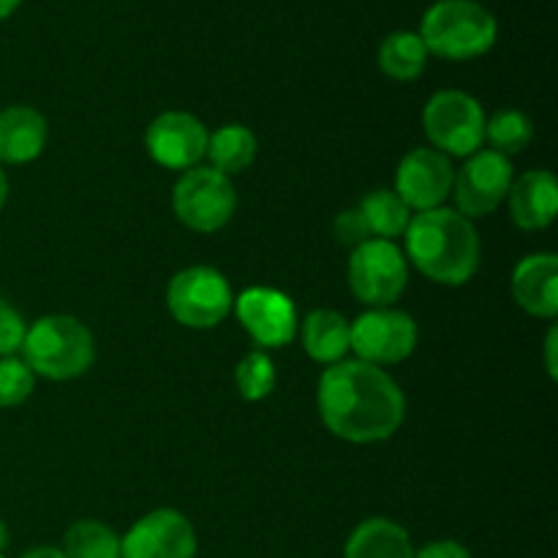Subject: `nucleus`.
<instances>
[{
	"mask_svg": "<svg viewBox=\"0 0 558 558\" xmlns=\"http://www.w3.org/2000/svg\"><path fill=\"white\" fill-rule=\"evenodd\" d=\"M22 0H0V20H5V16L14 14L16 9H20Z\"/></svg>",
	"mask_w": 558,
	"mask_h": 558,
	"instance_id": "nucleus-32",
	"label": "nucleus"
},
{
	"mask_svg": "<svg viewBox=\"0 0 558 558\" xmlns=\"http://www.w3.org/2000/svg\"><path fill=\"white\" fill-rule=\"evenodd\" d=\"M352 352L363 363L396 365L412 357L417 349V322L407 311L371 308L352 322Z\"/></svg>",
	"mask_w": 558,
	"mask_h": 558,
	"instance_id": "nucleus-9",
	"label": "nucleus"
},
{
	"mask_svg": "<svg viewBox=\"0 0 558 558\" xmlns=\"http://www.w3.org/2000/svg\"><path fill=\"white\" fill-rule=\"evenodd\" d=\"M319 417L332 436L349 445H376L398 434L407 398L385 368L363 360H341L322 374Z\"/></svg>",
	"mask_w": 558,
	"mask_h": 558,
	"instance_id": "nucleus-1",
	"label": "nucleus"
},
{
	"mask_svg": "<svg viewBox=\"0 0 558 558\" xmlns=\"http://www.w3.org/2000/svg\"><path fill=\"white\" fill-rule=\"evenodd\" d=\"M485 112L463 90H439L423 109V129L434 150L447 158H469L485 142Z\"/></svg>",
	"mask_w": 558,
	"mask_h": 558,
	"instance_id": "nucleus-5",
	"label": "nucleus"
},
{
	"mask_svg": "<svg viewBox=\"0 0 558 558\" xmlns=\"http://www.w3.org/2000/svg\"><path fill=\"white\" fill-rule=\"evenodd\" d=\"M22 360L33 376L52 381H69L87 374L96 360L93 332L80 319L65 314L41 316L27 327L22 341Z\"/></svg>",
	"mask_w": 558,
	"mask_h": 558,
	"instance_id": "nucleus-4",
	"label": "nucleus"
},
{
	"mask_svg": "<svg viewBox=\"0 0 558 558\" xmlns=\"http://www.w3.org/2000/svg\"><path fill=\"white\" fill-rule=\"evenodd\" d=\"M510 216L526 232H539L556 221L558 210V185L554 172L548 169H534L523 172L521 178L512 180L510 194Z\"/></svg>",
	"mask_w": 558,
	"mask_h": 558,
	"instance_id": "nucleus-16",
	"label": "nucleus"
},
{
	"mask_svg": "<svg viewBox=\"0 0 558 558\" xmlns=\"http://www.w3.org/2000/svg\"><path fill=\"white\" fill-rule=\"evenodd\" d=\"M120 558H196V532L183 512L161 507L125 532Z\"/></svg>",
	"mask_w": 558,
	"mask_h": 558,
	"instance_id": "nucleus-11",
	"label": "nucleus"
},
{
	"mask_svg": "<svg viewBox=\"0 0 558 558\" xmlns=\"http://www.w3.org/2000/svg\"><path fill=\"white\" fill-rule=\"evenodd\" d=\"M428 54L445 60H472L490 52L499 38V22L477 0H436L420 22Z\"/></svg>",
	"mask_w": 558,
	"mask_h": 558,
	"instance_id": "nucleus-3",
	"label": "nucleus"
},
{
	"mask_svg": "<svg viewBox=\"0 0 558 558\" xmlns=\"http://www.w3.org/2000/svg\"><path fill=\"white\" fill-rule=\"evenodd\" d=\"M414 558H472V554L456 539H436V543L414 550Z\"/></svg>",
	"mask_w": 558,
	"mask_h": 558,
	"instance_id": "nucleus-29",
	"label": "nucleus"
},
{
	"mask_svg": "<svg viewBox=\"0 0 558 558\" xmlns=\"http://www.w3.org/2000/svg\"><path fill=\"white\" fill-rule=\"evenodd\" d=\"M349 287L360 303L390 308L409 287V262L390 240H365L349 259Z\"/></svg>",
	"mask_w": 558,
	"mask_h": 558,
	"instance_id": "nucleus-8",
	"label": "nucleus"
},
{
	"mask_svg": "<svg viewBox=\"0 0 558 558\" xmlns=\"http://www.w3.org/2000/svg\"><path fill=\"white\" fill-rule=\"evenodd\" d=\"M36 376L20 357H0V409L25 403L33 396Z\"/></svg>",
	"mask_w": 558,
	"mask_h": 558,
	"instance_id": "nucleus-26",
	"label": "nucleus"
},
{
	"mask_svg": "<svg viewBox=\"0 0 558 558\" xmlns=\"http://www.w3.org/2000/svg\"><path fill=\"white\" fill-rule=\"evenodd\" d=\"M534 140V123L521 109H505L494 118L485 120V142L499 156H518L526 150Z\"/></svg>",
	"mask_w": 558,
	"mask_h": 558,
	"instance_id": "nucleus-23",
	"label": "nucleus"
},
{
	"mask_svg": "<svg viewBox=\"0 0 558 558\" xmlns=\"http://www.w3.org/2000/svg\"><path fill=\"white\" fill-rule=\"evenodd\" d=\"M336 240L343 245H352V248L363 245L365 240H374L368 234V227H365L357 207H354V210H343L341 216L336 218Z\"/></svg>",
	"mask_w": 558,
	"mask_h": 558,
	"instance_id": "nucleus-28",
	"label": "nucleus"
},
{
	"mask_svg": "<svg viewBox=\"0 0 558 558\" xmlns=\"http://www.w3.org/2000/svg\"><path fill=\"white\" fill-rule=\"evenodd\" d=\"M47 120L33 107H5L0 112V163H31L47 147Z\"/></svg>",
	"mask_w": 558,
	"mask_h": 558,
	"instance_id": "nucleus-17",
	"label": "nucleus"
},
{
	"mask_svg": "<svg viewBox=\"0 0 558 558\" xmlns=\"http://www.w3.org/2000/svg\"><path fill=\"white\" fill-rule=\"evenodd\" d=\"M381 74L398 82H412L428 65V49H425L423 38L417 33L396 31L379 44V54H376Z\"/></svg>",
	"mask_w": 558,
	"mask_h": 558,
	"instance_id": "nucleus-21",
	"label": "nucleus"
},
{
	"mask_svg": "<svg viewBox=\"0 0 558 558\" xmlns=\"http://www.w3.org/2000/svg\"><path fill=\"white\" fill-rule=\"evenodd\" d=\"M167 308L189 330H213L232 314V287L216 267H185L169 281Z\"/></svg>",
	"mask_w": 558,
	"mask_h": 558,
	"instance_id": "nucleus-6",
	"label": "nucleus"
},
{
	"mask_svg": "<svg viewBox=\"0 0 558 558\" xmlns=\"http://www.w3.org/2000/svg\"><path fill=\"white\" fill-rule=\"evenodd\" d=\"M556 343H558V330H556V327H550L548 338H545V368H548L550 379H556V368H558V363H556Z\"/></svg>",
	"mask_w": 558,
	"mask_h": 558,
	"instance_id": "nucleus-30",
	"label": "nucleus"
},
{
	"mask_svg": "<svg viewBox=\"0 0 558 558\" xmlns=\"http://www.w3.org/2000/svg\"><path fill=\"white\" fill-rule=\"evenodd\" d=\"M234 385L238 392L251 403H259L270 398L276 390V365H272L270 354L267 352H248L238 363L234 371Z\"/></svg>",
	"mask_w": 558,
	"mask_h": 558,
	"instance_id": "nucleus-25",
	"label": "nucleus"
},
{
	"mask_svg": "<svg viewBox=\"0 0 558 558\" xmlns=\"http://www.w3.org/2000/svg\"><path fill=\"white\" fill-rule=\"evenodd\" d=\"M0 558H5V556H3V554H0Z\"/></svg>",
	"mask_w": 558,
	"mask_h": 558,
	"instance_id": "nucleus-35",
	"label": "nucleus"
},
{
	"mask_svg": "<svg viewBox=\"0 0 558 558\" xmlns=\"http://www.w3.org/2000/svg\"><path fill=\"white\" fill-rule=\"evenodd\" d=\"M407 256L423 276L445 287H463L480 267V234L466 216L436 207L412 216L407 227Z\"/></svg>",
	"mask_w": 558,
	"mask_h": 558,
	"instance_id": "nucleus-2",
	"label": "nucleus"
},
{
	"mask_svg": "<svg viewBox=\"0 0 558 558\" xmlns=\"http://www.w3.org/2000/svg\"><path fill=\"white\" fill-rule=\"evenodd\" d=\"M5 199H9V178H5V172L0 169V210H3Z\"/></svg>",
	"mask_w": 558,
	"mask_h": 558,
	"instance_id": "nucleus-33",
	"label": "nucleus"
},
{
	"mask_svg": "<svg viewBox=\"0 0 558 558\" xmlns=\"http://www.w3.org/2000/svg\"><path fill=\"white\" fill-rule=\"evenodd\" d=\"M300 341L314 363L336 365L352 352V327L332 308L311 311L300 325Z\"/></svg>",
	"mask_w": 558,
	"mask_h": 558,
	"instance_id": "nucleus-18",
	"label": "nucleus"
},
{
	"mask_svg": "<svg viewBox=\"0 0 558 558\" xmlns=\"http://www.w3.org/2000/svg\"><path fill=\"white\" fill-rule=\"evenodd\" d=\"M205 123L189 112H163L147 125L145 150L158 167L189 172L207 153Z\"/></svg>",
	"mask_w": 558,
	"mask_h": 558,
	"instance_id": "nucleus-12",
	"label": "nucleus"
},
{
	"mask_svg": "<svg viewBox=\"0 0 558 558\" xmlns=\"http://www.w3.org/2000/svg\"><path fill=\"white\" fill-rule=\"evenodd\" d=\"M22 558H69V556H65L60 548H49V545H44V548L27 550V554Z\"/></svg>",
	"mask_w": 558,
	"mask_h": 558,
	"instance_id": "nucleus-31",
	"label": "nucleus"
},
{
	"mask_svg": "<svg viewBox=\"0 0 558 558\" xmlns=\"http://www.w3.org/2000/svg\"><path fill=\"white\" fill-rule=\"evenodd\" d=\"M25 332L27 325L20 311L0 300V357H14V352L22 349Z\"/></svg>",
	"mask_w": 558,
	"mask_h": 558,
	"instance_id": "nucleus-27",
	"label": "nucleus"
},
{
	"mask_svg": "<svg viewBox=\"0 0 558 558\" xmlns=\"http://www.w3.org/2000/svg\"><path fill=\"white\" fill-rule=\"evenodd\" d=\"M9 539H11V534H9V526H5V523L0 521V554H3V550L9 548Z\"/></svg>",
	"mask_w": 558,
	"mask_h": 558,
	"instance_id": "nucleus-34",
	"label": "nucleus"
},
{
	"mask_svg": "<svg viewBox=\"0 0 558 558\" xmlns=\"http://www.w3.org/2000/svg\"><path fill=\"white\" fill-rule=\"evenodd\" d=\"M69 558H120V537L101 521H76L63 539Z\"/></svg>",
	"mask_w": 558,
	"mask_h": 558,
	"instance_id": "nucleus-24",
	"label": "nucleus"
},
{
	"mask_svg": "<svg viewBox=\"0 0 558 558\" xmlns=\"http://www.w3.org/2000/svg\"><path fill=\"white\" fill-rule=\"evenodd\" d=\"M512 298L526 314L554 319L558 314V259L556 254H529L512 270Z\"/></svg>",
	"mask_w": 558,
	"mask_h": 558,
	"instance_id": "nucleus-15",
	"label": "nucleus"
},
{
	"mask_svg": "<svg viewBox=\"0 0 558 558\" xmlns=\"http://www.w3.org/2000/svg\"><path fill=\"white\" fill-rule=\"evenodd\" d=\"M172 207L178 221L191 232L213 234L232 221L238 210V191L227 174L213 167H194L174 183Z\"/></svg>",
	"mask_w": 558,
	"mask_h": 558,
	"instance_id": "nucleus-7",
	"label": "nucleus"
},
{
	"mask_svg": "<svg viewBox=\"0 0 558 558\" xmlns=\"http://www.w3.org/2000/svg\"><path fill=\"white\" fill-rule=\"evenodd\" d=\"M452 183H456V169L439 150L417 147L398 163L396 194L409 210L425 213L441 207L452 194Z\"/></svg>",
	"mask_w": 558,
	"mask_h": 558,
	"instance_id": "nucleus-14",
	"label": "nucleus"
},
{
	"mask_svg": "<svg viewBox=\"0 0 558 558\" xmlns=\"http://www.w3.org/2000/svg\"><path fill=\"white\" fill-rule=\"evenodd\" d=\"M512 180H515V172H512L510 158L494 150H477L466 158L452 183L458 213L469 221L485 218L507 199Z\"/></svg>",
	"mask_w": 558,
	"mask_h": 558,
	"instance_id": "nucleus-10",
	"label": "nucleus"
},
{
	"mask_svg": "<svg viewBox=\"0 0 558 558\" xmlns=\"http://www.w3.org/2000/svg\"><path fill=\"white\" fill-rule=\"evenodd\" d=\"M343 558H414V545L401 523L371 518L349 534Z\"/></svg>",
	"mask_w": 558,
	"mask_h": 558,
	"instance_id": "nucleus-19",
	"label": "nucleus"
},
{
	"mask_svg": "<svg viewBox=\"0 0 558 558\" xmlns=\"http://www.w3.org/2000/svg\"><path fill=\"white\" fill-rule=\"evenodd\" d=\"M360 216H363L368 234L376 240H396L407 232L409 221H412V210L401 202L396 191H371L363 202L357 205Z\"/></svg>",
	"mask_w": 558,
	"mask_h": 558,
	"instance_id": "nucleus-22",
	"label": "nucleus"
},
{
	"mask_svg": "<svg viewBox=\"0 0 558 558\" xmlns=\"http://www.w3.org/2000/svg\"><path fill=\"white\" fill-rule=\"evenodd\" d=\"M243 330L262 349H283L298 336V311L283 292L270 287H251L234 300Z\"/></svg>",
	"mask_w": 558,
	"mask_h": 558,
	"instance_id": "nucleus-13",
	"label": "nucleus"
},
{
	"mask_svg": "<svg viewBox=\"0 0 558 558\" xmlns=\"http://www.w3.org/2000/svg\"><path fill=\"white\" fill-rule=\"evenodd\" d=\"M256 147L259 145H256L254 131L240 123H227L216 134H210L205 156L210 158V167L216 172L232 178V174L245 172L256 161Z\"/></svg>",
	"mask_w": 558,
	"mask_h": 558,
	"instance_id": "nucleus-20",
	"label": "nucleus"
}]
</instances>
